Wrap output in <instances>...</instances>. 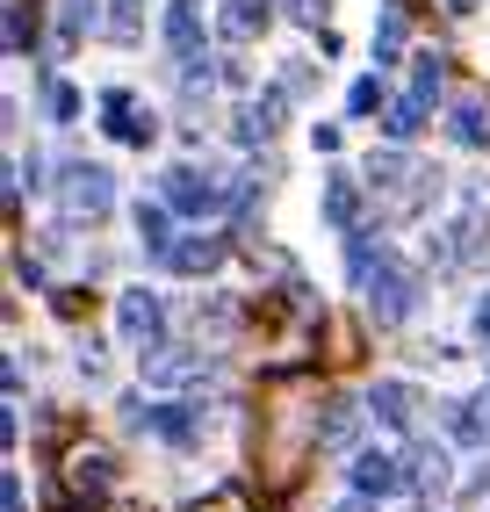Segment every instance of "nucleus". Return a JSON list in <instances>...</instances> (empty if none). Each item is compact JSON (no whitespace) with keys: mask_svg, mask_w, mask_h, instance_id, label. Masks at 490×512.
<instances>
[{"mask_svg":"<svg viewBox=\"0 0 490 512\" xmlns=\"http://www.w3.org/2000/svg\"><path fill=\"white\" fill-rule=\"evenodd\" d=\"M368 195H375V217H390V224H404V217H426L433 202H440V166H426V159H411L404 145H390V152H368Z\"/></svg>","mask_w":490,"mask_h":512,"instance_id":"obj_1","label":"nucleus"},{"mask_svg":"<svg viewBox=\"0 0 490 512\" xmlns=\"http://www.w3.org/2000/svg\"><path fill=\"white\" fill-rule=\"evenodd\" d=\"M166 51H173V73H181V87L195 94L209 73V51H202V0H166Z\"/></svg>","mask_w":490,"mask_h":512,"instance_id":"obj_2","label":"nucleus"},{"mask_svg":"<svg viewBox=\"0 0 490 512\" xmlns=\"http://www.w3.org/2000/svg\"><path fill=\"white\" fill-rule=\"evenodd\" d=\"M58 202H65V217H109L116 210V174H109V166H87V159H73V166H65V174H58Z\"/></svg>","mask_w":490,"mask_h":512,"instance_id":"obj_3","label":"nucleus"},{"mask_svg":"<svg viewBox=\"0 0 490 512\" xmlns=\"http://www.w3.org/2000/svg\"><path fill=\"white\" fill-rule=\"evenodd\" d=\"M433 101H440V58L426 51V58H418V73H411V94H404V101H390V116H382V130H390V145H411L418 130H426Z\"/></svg>","mask_w":490,"mask_h":512,"instance_id":"obj_4","label":"nucleus"},{"mask_svg":"<svg viewBox=\"0 0 490 512\" xmlns=\"http://www.w3.org/2000/svg\"><path fill=\"white\" fill-rule=\"evenodd\" d=\"M361 296H368V318H375V325H404V318L418 311V296H426V282H418L411 267L390 253V260H382V275H375Z\"/></svg>","mask_w":490,"mask_h":512,"instance_id":"obj_5","label":"nucleus"},{"mask_svg":"<svg viewBox=\"0 0 490 512\" xmlns=\"http://www.w3.org/2000/svg\"><path fill=\"white\" fill-rule=\"evenodd\" d=\"M231 202V181L209 174V166H173L166 174V210L173 217H217Z\"/></svg>","mask_w":490,"mask_h":512,"instance_id":"obj_6","label":"nucleus"},{"mask_svg":"<svg viewBox=\"0 0 490 512\" xmlns=\"http://www.w3.org/2000/svg\"><path fill=\"white\" fill-rule=\"evenodd\" d=\"M101 130H109L116 145H137V152H145V145L159 138V116H152L130 87H109V94H101Z\"/></svg>","mask_w":490,"mask_h":512,"instance_id":"obj_7","label":"nucleus"},{"mask_svg":"<svg viewBox=\"0 0 490 512\" xmlns=\"http://www.w3.org/2000/svg\"><path fill=\"white\" fill-rule=\"evenodd\" d=\"M116 332H123V347H137V354L159 347V339H166V303L152 289H123L116 296Z\"/></svg>","mask_w":490,"mask_h":512,"instance_id":"obj_8","label":"nucleus"},{"mask_svg":"<svg viewBox=\"0 0 490 512\" xmlns=\"http://www.w3.org/2000/svg\"><path fill=\"white\" fill-rule=\"evenodd\" d=\"M137 368H145V383L152 390H181V383H202V347H173V339H159V347L137 354Z\"/></svg>","mask_w":490,"mask_h":512,"instance_id":"obj_9","label":"nucleus"},{"mask_svg":"<svg viewBox=\"0 0 490 512\" xmlns=\"http://www.w3.org/2000/svg\"><path fill=\"white\" fill-rule=\"evenodd\" d=\"M361 202H375L368 181L346 174V166H332V174H325V202H318L325 224H332V231H361Z\"/></svg>","mask_w":490,"mask_h":512,"instance_id":"obj_10","label":"nucleus"},{"mask_svg":"<svg viewBox=\"0 0 490 512\" xmlns=\"http://www.w3.org/2000/svg\"><path fill=\"white\" fill-rule=\"evenodd\" d=\"M224 253H231V246H224L217 231H195V238H173L166 267H173V275H188V282H195V275H217V267H224Z\"/></svg>","mask_w":490,"mask_h":512,"instance_id":"obj_11","label":"nucleus"},{"mask_svg":"<svg viewBox=\"0 0 490 512\" xmlns=\"http://www.w3.org/2000/svg\"><path fill=\"white\" fill-rule=\"evenodd\" d=\"M433 412H440V433L447 440H462V448H490V419H483L476 397H440Z\"/></svg>","mask_w":490,"mask_h":512,"instance_id":"obj_12","label":"nucleus"},{"mask_svg":"<svg viewBox=\"0 0 490 512\" xmlns=\"http://www.w3.org/2000/svg\"><path fill=\"white\" fill-rule=\"evenodd\" d=\"M282 109H289V87H267V94H253L238 109V145H267L274 130H282Z\"/></svg>","mask_w":490,"mask_h":512,"instance_id":"obj_13","label":"nucleus"},{"mask_svg":"<svg viewBox=\"0 0 490 512\" xmlns=\"http://www.w3.org/2000/svg\"><path fill=\"white\" fill-rule=\"evenodd\" d=\"M404 484H411V469H404L397 455H382V448H361V455H354V491L390 498V491H404Z\"/></svg>","mask_w":490,"mask_h":512,"instance_id":"obj_14","label":"nucleus"},{"mask_svg":"<svg viewBox=\"0 0 490 512\" xmlns=\"http://www.w3.org/2000/svg\"><path fill=\"white\" fill-rule=\"evenodd\" d=\"M361 404L354 397H325V412L310 419V440H318V448H354V433H361Z\"/></svg>","mask_w":490,"mask_h":512,"instance_id":"obj_15","label":"nucleus"},{"mask_svg":"<svg viewBox=\"0 0 490 512\" xmlns=\"http://www.w3.org/2000/svg\"><path fill=\"white\" fill-rule=\"evenodd\" d=\"M411 412H418V397H411L404 383H375V390H368V419H375V426L411 433Z\"/></svg>","mask_w":490,"mask_h":512,"instance_id":"obj_16","label":"nucleus"},{"mask_svg":"<svg viewBox=\"0 0 490 512\" xmlns=\"http://www.w3.org/2000/svg\"><path fill=\"white\" fill-rule=\"evenodd\" d=\"M267 22H274V8H267V0H224V15H217L224 44H253Z\"/></svg>","mask_w":490,"mask_h":512,"instance_id":"obj_17","label":"nucleus"},{"mask_svg":"<svg viewBox=\"0 0 490 512\" xmlns=\"http://www.w3.org/2000/svg\"><path fill=\"white\" fill-rule=\"evenodd\" d=\"M404 469H411V491H433V498H440V491L454 484V476H447L454 462H447V448H440V440H418Z\"/></svg>","mask_w":490,"mask_h":512,"instance_id":"obj_18","label":"nucleus"},{"mask_svg":"<svg viewBox=\"0 0 490 512\" xmlns=\"http://www.w3.org/2000/svg\"><path fill=\"white\" fill-rule=\"evenodd\" d=\"M137 246H145V260H166L173 253V217H166V202H137Z\"/></svg>","mask_w":490,"mask_h":512,"instance_id":"obj_19","label":"nucleus"},{"mask_svg":"<svg viewBox=\"0 0 490 512\" xmlns=\"http://www.w3.org/2000/svg\"><path fill=\"white\" fill-rule=\"evenodd\" d=\"M447 130H454V145L483 152V145H490V109H483L476 94H462V101H454V116H447Z\"/></svg>","mask_w":490,"mask_h":512,"instance_id":"obj_20","label":"nucleus"},{"mask_svg":"<svg viewBox=\"0 0 490 512\" xmlns=\"http://www.w3.org/2000/svg\"><path fill=\"white\" fill-rule=\"evenodd\" d=\"M94 8H101V0H58V44H65V51H73L87 29H101V15H94Z\"/></svg>","mask_w":490,"mask_h":512,"instance_id":"obj_21","label":"nucleus"},{"mask_svg":"<svg viewBox=\"0 0 490 512\" xmlns=\"http://www.w3.org/2000/svg\"><path fill=\"white\" fill-rule=\"evenodd\" d=\"M101 37H109V44H137V37H145V15H137V0H109V15H101Z\"/></svg>","mask_w":490,"mask_h":512,"instance_id":"obj_22","label":"nucleus"},{"mask_svg":"<svg viewBox=\"0 0 490 512\" xmlns=\"http://www.w3.org/2000/svg\"><path fill=\"white\" fill-rule=\"evenodd\" d=\"M73 491H80V498H101V491H109V455L80 448V455H73Z\"/></svg>","mask_w":490,"mask_h":512,"instance_id":"obj_23","label":"nucleus"},{"mask_svg":"<svg viewBox=\"0 0 490 512\" xmlns=\"http://www.w3.org/2000/svg\"><path fill=\"white\" fill-rule=\"evenodd\" d=\"M397 51H404V0H390V8H382V29H375V73H382Z\"/></svg>","mask_w":490,"mask_h":512,"instance_id":"obj_24","label":"nucleus"},{"mask_svg":"<svg viewBox=\"0 0 490 512\" xmlns=\"http://www.w3.org/2000/svg\"><path fill=\"white\" fill-rule=\"evenodd\" d=\"M346 109H354V116H375L382 109V80L368 73V80H354V94H346Z\"/></svg>","mask_w":490,"mask_h":512,"instance_id":"obj_25","label":"nucleus"},{"mask_svg":"<svg viewBox=\"0 0 490 512\" xmlns=\"http://www.w3.org/2000/svg\"><path fill=\"white\" fill-rule=\"evenodd\" d=\"M289 73H282V87H289V101H303L310 94V58H282Z\"/></svg>","mask_w":490,"mask_h":512,"instance_id":"obj_26","label":"nucleus"},{"mask_svg":"<svg viewBox=\"0 0 490 512\" xmlns=\"http://www.w3.org/2000/svg\"><path fill=\"white\" fill-rule=\"evenodd\" d=\"M289 15H296L303 29H318V22L332 15V0H289Z\"/></svg>","mask_w":490,"mask_h":512,"instance_id":"obj_27","label":"nucleus"},{"mask_svg":"<svg viewBox=\"0 0 490 512\" xmlns=\"http://www.w3.org/2000/svg\"><path fill=\"white\" fill-rule=\"evenodd\" d=\"M51 116L73 123V116H80V94H73V87H51Z\"/></svg>","mask_w":490,"mask_h":512,"instance_id":"obj_28","label":"nucleus"},{"mask_svg":"<svg viewBox=\"0 0 490 512\" xmlns=\"http://www.w3.org/2000/svg\"><path fill=\"white\" fill-rule=\"evenodd\" d=\"M310 145H318V152H339V123H310Z\"/></svg>","mask_w":490,"mask_h":512,"instance_id":"obj_29","label":"nucleus"},{"mask_svg":"<svg viewBox=\"0 0 490 512\" xmlns=\"http://www.w3.org/2000/svg\"><path fill=\"white\" fill-rule=\"evenodd\" d=\"M469 325H476V339L490 347V296H476V318H469Z\"/></svg>","mask_w":490,"mask_h":512,"instance_id":"obj_30","label":"nucleus"},{"mask_svg":"<svg viewBox=\"0 0 490 512\" xmlns=\"http://www.w3.org/2000/svg\"><path fill=\"white\" fill-rule=\"evenodd\" d=\"M0 505H8V512H22V484H15V476L0 484Z\"/></svg>","mask_w":490,"mask_h":512,"instance_id":"obj_31","label":"nucleus"},{"mask_svg":"<svg viewBox=\"0 0 490 512\" xmlns=\"http://www.w3.org/2000/svg\"><path fill=\"white\" fill-rule=\"evenodd\" d=\"M447 8H454V15H476V0H447Z\"/></svg>","mask_w":490,"mask_h":512,"instance_id":"obj_32","label":"nucleus"}]
</instances>
